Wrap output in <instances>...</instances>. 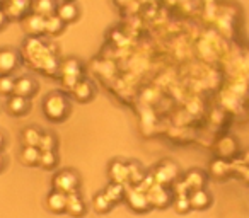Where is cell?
Here are the masks:
<instances>
[{
    "label": "cell",
    "instance_id": "obj_1",
    "mask_svg": "<svg viewBox=\"0 0 249 218\" xmlns=\"http://www.w3.org/2000/svg\"><path fill=\"white\" fill-rule=\"evenodd\" d=\"M70 104L69 99L62 92H50L43 101V115L50 121H63L69 115Z\"/></svg>",
    "mask_w": 249,
    "mask_h": 218
},
{
    "label": "cell",
    "instance_id": "obj_2",
    "mask_svg": "<svg viewBox=\"0 0 249 218\" xmlns=\"http://www.w3.org/2000/svg\"><path fill=\"white\" fill-rule=\"evenodd\" d=\"M52 186L53 189L60 191V193H75V191H79L80 186V176L73 169H62L53 176Z\"/></svg>",
    "mask_w": 249,
    "mask_h": 218
},
{
    "label": "cell",
    "instance_id": "obj_3",
    "mask_svg": "<svg viewBox=\"0 0 249 218\" xmlns=\"http://www.w3.org/2000/svg\"><path fill=\"white\" fill-rule=\"evenodd\" d=\"M178 176H179V169H178L176 164L171 162V160H162V162H159V166H157L152 172V177H154V181H156V184H160V186H169V184H173L174 181L178 179Z\"/></svg>",
    "mask_w": 249,
    "mask_h": 218
},
{
    "label": "cell",
    "instance_id": "obj_4",
    "mask_svg": "<svg viewBox=\"0 0 249 218\" xmlns=\"http://www.w3.org/2000/svg\"><path fill=\"white\" fill-rule=\"evenodd\" d=\"M62 72V84L67 90L72 92L75 84L80 80V63L75 58H67L62 65L58 67Z\"/></svg>",
    "mask_w": 249,
    "mask_h": 218
},
{
    "label": "cell",
    "instance_id": "obj_5",
    "mask_svg": "<svg viewBox=\"0 0 249 218\" xmlns=\"http://www.w3.org/2000/svg\"><path fill=\"white\" fill-rule=\"evenodd\" d=\"M124 201H126L130 210L135 211V213H147V211L152 208L147 191H143L142 187H139V186H135V189L126 193V200Z\"/></svg>",
    "mask_w": 249,
    "mask_h": 218
},
{
    "label": "cell",
    "instance_id": "obj_6",
    "mask_svg": "<svg viewBox=\"0 0 249 218\" xmlns=\"http://www.w3.org/2000/svg\"><path fill=\"white\" fill-rule=\"evenodd\" d=\"M31 5H33V0H5L2 7H4L9 19L19 21V19H24L29 14Z\"/></svg>",
    "mask_w": 249,
    "mask_h": 218
},
{
    "label": "cell",
    "instance_id": "obj_7",
    "mask_svg": "<svg viewBox=\"0 0 249 218\" xmlns=\"http://www.w3.org/2000/svg\"><path fill=\"white\" fill-rule=\"evenodd\" d=\"M147 194H149L150 204H152L154 208H159V210L173 204V201H174L173 194L167 189V186H160V184H154V186L147 191Z\"/></svg>",
    "mask_w": 249,
    "mask_h": 218
},
{
    "label": "cell",
    "instance_id": "obj_8",
    "mask_svg": "<svg viewBox=\"0 0 249 218\" xmlns=\"http://www.w3.org/2000/svg\"><path fill=\"white\" fill-rule=\"evenodd\" d=\"M22 28L28 33L29 36H41L46 34V17L39 14H28L24 19H22Z\"/></svg>",
    "mask_w": 249,
    "mask_h": 218
},
{
    "label": "cell",
    "instance_id": "obj_9",
    "mask_svg": "<svg viewBox=\"0 0 249 218\" xmlns=\"http://www.w3.org/2000/svg\"><path fill=\"white\" fill-rule=\"evenodd\" d=\"M19 67V53L12 48H0V75H11Z\"/></svg>",
    "mask_w": 249,
    "mask_h": 218
},
{
    "label": "cell",
    "instance_id": "obj_10",
    "mask_svg": "<svg viewBox=\"0 0 249 218\" xmlns=\"http://www.w3.org/2000/svg\"><path fill=\"white\" fill-rule=\"evenodd\" d=\"M65 213L70 215L73 218H80L87 213V204L86 200L82 198V194L79 191L75 193H70L67 194V208H65Z\"/></svg>",
    "mask_w": 249,
    "mask_h": 218
},
{
    "label": "cell",
    "instance_id": "obj_11",
    "mask_svg": "<svg viewBox=\"0 0 249 218\" xmlns=\"http://www.w3.org/2000/svg\"><path fill=\"white\" fill-rule=\"evenodd\" d=\"M5 107H7L9 115L12 116H24L29 113V109H31V104H29V99L28 97H22V96H16V94H12V96L7 97V104H5Z\"/></svg>",
    "mask_w": 249,
    "mask_h": 218
},
{
    "label": "cell",
    "instance_id": "obj_12",
    "mask_svg": "<svg viewBox=\"0 0 249 218\" xmlns=\"http://www.w3.org/2000/svg\"><path fill=\"white\" fill-rule=\"evenodd\" d=\"M36 90H38V82L31 75H21L19 79H16V87H14L16 96H22L31 99L36 94Z\"/></svg>",
    "mask_w": 249,
    "mask_h": 218
},
{
    "label": "cell",
    "instance_id": "obj_13",
    "mask_svg": "<svg viewBox=\"0 0 249 218\" xmlns=\"http://www.w3.org/2000/svg\"><path fill=\"white\" fill-rule=\"evenodd\" d=\"M107 174H109L111 183H120V184H126L128 183V164L123 162V160H113L107 167Z\"/></svg>",
    "mask_w": 249,
    "mask_h": 218
},
{
    "label": "cell",
    "instance_id": "obj_14",
    "mask_svg": "<svg viewBox=\"0 0 249 218\" xmlns=\"http://www.w3.org/2000/svg\"><path fill=\"white\" fill-rule=\"evenodd\" d=\"M79 5L73 2V0H67V2H62L56 9V16L62 19L65 24H72L79 19Z\"/></svg>",
    "mask_w": 249,
    "mask_h": 218
},
{
    "label": "cell",
    "instance_id": "obj_15",
    "mask_svg": "<svg viewBox=\"0 0 249 218\" xmlns=\"http://www.w3.org/2000/svg\"><path fill=\"white\" fill-rule=\"evenodd\" d=\"M46 208H48L52 213L60 215L65 213L67 208V194L60 193V191H50L48 196H46Z\"/></svg>",
    "mask_w": 249,
    "mask_h": 218
},
{
    "label": "cell",
    "instance_id": "obj_16",
    "mask_svg": "<svg viewBox=\"0 0 249 218\" xmlns=\"http://www.w3.org/2000/svg\"><path fill=\"white\" fill-rule=\"evenodd\" d=\"M190 204H191V210H207L208 206L212 204V196L208 191H205V187L201 189H195V191H190Z\"/></svg>",
    "mask_w": 249,
    "mask_h": 218
},
{
    "label": "cell",
    "instance_id": "obj_17",
    "mask_svg": "<svg viewBox=\"0 0 249 218\" xmlns=\"http://www.w3.org/2000/svg\"><path fill=\"white\" fill-rule=\"evenodd\" d=\"M72 96L75 97V101H79V102H89L94 97L92 84L86 79H80L79 82L75 84V87L72 89Z\"/></svg>",
    "mask_w": 249,
    "mask_h": 218
},
{
    "label": "cell",
    "instance_id": "obj_18",
    "mask_svg": "<svg viewBox=\"0 0 249 218\" xmlns=\"http://www.w3.org/2000/svg\"><path fill=\"white\" fill-rule=\"evenodd\" d=\"M183 183H184V186L188 187V191L201 189V187H205V183H207V177H205V174L201 172V170L191 169V170H188V172L184 174Z\"/></svg>",
    "mask_w": 249,
    "mask_h": 218
},
{
    "label": "cell",
    "instance_id": "obj_19",
    "mask_svg": "<svg viewBox=\"0 0 249 218\" xmlns=\"http://www.w3.org/2000/svg\"><path fill=\"white\" fill-rule=\"evenodd\" d=\"M104 194L107 196V200L111 201L113 204H118V203H123L126 200V187L124 184H120V183H109L106 186V189L103 191Z\"/></svg>",
    "mask_w": 249,
    "mask_h": 218
},
{
    "label": "cell",
    "instance_id": "obj_20",
    "mask_svg": "<svg viewBox=\"0 0 249 218\" xmlns=\"http://www.w3.org/2000/svg\"><path fill=\"white\" fill-rule=\"evenodd\" d=\"M56 0H33L31 11L35 14H39L43 17H52V16L56 14Z\"/></svg>",
    "mask_w": 249,
    "mask_h": 218
},
{
    "label": "cell",
    "instance_id": "obj_21",
    "mask_svg": "<svg viewBox=\"0 0 249 218\" xmlns=\"http://www.w3.org/2000/svg\"><path fill=\"white\" fill-rule=\"evenodd\" d=\"M39 155H41V150L38 147H22L19 152V162L26 167L39 166Z\"/></svg>",
    "mask_w": 249,
    "mask_h": 218
},
{
    "label": "cell",
    "instance_id": "obj_22",
    "mask_svg": "<svg viewBox=\"0 0 249 218\" xmlns=\"http://www.w3.org/2000/svg\"><path fill=\"white\" fill-rule=\"evenodd\" d=\"M43 132H39L36 126H26L21 132V142L22 147H39Z\"/></svg>",
    "mask_w": 249,
    "mask_h": 218
},
{
    "label": "cell",
    "instance_id": "obj_23",
    "mask_svg": "<svg viewBox=\"0 0 249 218\" xmlns=\"http://www.w3.org/2000/svg\"><path fill=\"white\" fill-rule=\"evenodd\" d=\"M113 206H114V204L107 200V196L103 193V191H101V193H97L96 196L92 198V208H94V211H96V213L106 215V213H109Z\"/></svg>",
    "mask_w": 249,
    "mask_h": 218
},
{
    "label": "cell",
    "instance_id": "obj_24",
    "mask_svg": "<svg viewBox=\"0 0 249 218\" xmlns=\"http://www.w3.org/2000/svg\"><path fill=\"white\" fill-rule=\"evenodd\" d=\"M58 166V153L56 150H50V152H41L39 155V167L45 170H53Z\"/></svg>",
    "mask_w": 249,
    "mask_h": 218
},
{
    "label": "cell",
    "instance_id": "obj_25",
    "mask_svg": "<svg viewBox=\"0 0 249 218\" xmlns=\"http://www.w3.org/2000/svg\"><path fill=\"white\" fill-rule=\"evenodd\" d=\"M65 26L67 24L56 14L52 16V17H46V34H50V36H58L60 33H63Z\"/></svg>",
    "mask_w": 249,
    "mask_h": 218
},
{
    "label": "cell",
    "instance_id": "obj_26",
    "mask_svg": "<svg viewBox=\"0 0 249 218\" xmlns=\"http://www.w3.org/2000/svg\"><path fill=\"white\" fill-rule=\"evenodd\" d=\"M128 169H130V174H128V183L133 184V186H139L143 179H145V174H143L142 167L140 164L137 162H130L128 164Z\"/></svg>",
    "mask_w": 249,
    "mask_h": 218
},
{
    "label": "cell",
    "instance_id": "obj_27",
    "mask_svg": "<svg viewBox=\"0 0 249 218\" xmlns=\"http://www.w3.org/2000/svg\"><path fill=\"white\" fill-rule=\"evenodd\" d=\"M173 206L174 211L179 215H186L188 211L191 210V204H190V196L188 194H178L173 201Z\"/></svg>",
    "mask_w": 249,
    "mask_h": 218
},
{
    "label": "cell",
    "instance_id": "obj_28",
    "mask_svg": "<svg viewBox=\"0 0 249 218\" xmlns=\"http://www.w3.org/2000/svg\"><path fill=\"white\" fill-rule=\"evenodd\" d=\"M16 87V79L12 75H0V96H12Z\"/></svg>",
    "mask_w": 249,
    "mask_h": 218
},
{
    "label": "cell",
    "instance_id": "obj_29",
    "mask_svg": "<svg viewBox=\"0 0 249 218\" xmlns=\"http://www.w3.org/2000/svg\"><path fill=\"white\" fill-rule=\"evenodd\" d=\"M41 152H50V150H56V136L50 132H45L41 136V142L38 147Z\"/></svg>",
    "mask_w": 249,
    "mask_h": 218
},
{
    "label": "cell",
    "instance_id": "obj_30",
    "mask_svg": "<svg viewBox=\"0 0 249 218\" xmlns=\"http://www.w3.org/2000/svg\"><path fill=\"white\" fill-rule=\"evenodd\" d=\"M7 21H9V17H7V14H5V11H4V7L0 5V31L5 28V24H7Z\"/></svg>",
    "mask_w": 249,
    "mask_h": 218
},
{
    "label": "cell",
    "instance_id": "obj_31",
    "mask_svg": "<svg viewBox=\"0 0 249 218\" xmlns=\"http://www.w3.org/2000/svg\"><path fill=\"white\" fill-rule=\"evenodd\" d=\"M4 147H5V133L0 130V152L4 150Z\"/></svg>",
    "mask_w": 249,
    "mask_h": 218
},
{
    "label": "cell",
    "instance_id": "obj_32",
    "mask_svg": "<svg viewBox=\"0 0 249 218\" xmlns=\"http://www.w3.org/2000/svg\"><path fill=\"white\" fill-rule=\"evenodd\" d=\"M4 167H5V157H4V153L0 152V172L4 170Z\"/></svg>",
    "mask_w": 249,
    "mask_h": 218
},
{
    "label": "cell",
    "instance_id": "obj_33",
    "mask_svg": "<svg viewBox=\"0 0 249 218\" xmlns=\"http://www.w3.org/2000/svg\"><path fill=\"white\" fill-rule=\"evenodd\" d=\"M4 2H5V0H0V5H4Z\"/></svg>",
    "mask_w": 249,
    "mask_h": 218
},
{
    "label": "cell",
    "instance_id": "obj_34",
    "mask_svg": "<svg viewBox=\"0 0 249 218\" xmlns=\"http://www.w3.org/2000/svg\"><path fill=\"white\" fill-rule=\"evenodd\" d=\"M63 2H67V0H63Z\"/></svg>",
    "mask_w": 249,
    "mask_h": 218
}]
</instances>
